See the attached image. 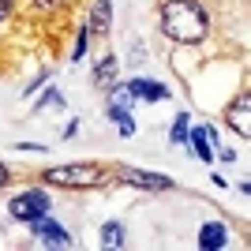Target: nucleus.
I'll return each instance as SVG.
<instances>
[{
  "instance_id": "9",
  "label": "nucleus",
  "mask_w": 251,
  "mask_h": 251,
  "mask_svg": "<svg viewBox=\"0 0 251 251\" xmlns=\"http://www.w3.org/2000/svg\"><path fill=\"white\" fill-rule=\"evenodd\" d=\"M109 26H113V0H94L90 4V19H86L90 38H105Z\"/></svg>"
},
{
  "instance_id": "21",
  "label": "nucleus",
  "mask_w": 251,
  "mask_h": 251,
  "mask_svg": "<svg viewBox=\"0 0 251 251\" xmlns=\"http://www.w3.org/2000/svg\"><path fill=\"white\" fill-rule=\"evenodd\" d=\"M8 184H11V169L0 161V188H8Z\"/></svg>"
},
{
  "instance_id": "2",
  "label": "nucleus",
  "mask_w": 251,
  "mask_h": 251,
  "mask_svg": "<svg viewBox=\"0 0 251 251\" xmlns=\"http://www.w3.org/2000/svg\"><path fill=\"white\" fill-rule=\"evenodd\" d=\"M42 180L45 184H52V188H101V184H109L113 180V173L109 169H101V165H52V169H45L42 173Z\"/></svg>"
},
{
  "instance_id": "16",
  "label": "nucleus",
  "mask_w": 251,
  "mask_h": 251,
  "mask_svg": "<svg viewBox=\"0 0 251 251\" xmlns=\"http://www.w3.org/2000/svg\"><path fill=\"white\" fill-rule=\"evenodd\" d=\"M45 105H56V109H60V105H64V94H60V90L42 94V98H38V105H34V113H38V109H45Z\"/></svg>"
},
{
  "instance_id": "19",
  "label": "nucleus",
  "mask_w": 251,
  "mask_h": 251,
  "mask_svg": "<svg viewBox=\"0 0 251 251\" xmlns=\"http://www.w3.org/2000/svg\"><path fill=\"white\" fill-rule=\"evenodd\" d=\"M143 56H147V52H143V42H131V56H127V60H131V64H143Z\"/></svg>"
},
{
  "instance_id": "17",
  "label": "nucleus",
  "mask_w": 251,
  "mask_h": 251,
  "mask_svg": "<svg viewBox=\"0 0 251 251\" xmlns=\"http://www.w3.org/2000/svg\"><path fill=\"white\" fill-rule=\"evenodd\" d=\"M45 79H49V72H38V75H34V79H30V86H26V90H23V98H30V94H38V90H42V83H45Z\"/></svg>"
},
{
  "instance_id": "5",
  "label": "nucleus",
  "mask_w": 251,
  "mask_h": 251,
  "mask_svg": "<svg viewBox=\"0 0 251 251\" xmlns=\"http://www.w3.org/2000/svg\"><path fill=\"white\" fill-rule=\"evenodd\" d=\"M26 229H30V236L42 244V248H72V232L64 229L60 221H52L49 214H45V218H38V221H30Z\"/></svg>"
},
{
  "instance_id": "20",
  "label": "nucleus",
  "mask_w": 251,
  "mask_h": 251,
  "mask_svg": "<svg viewBox=\"0 0 251 251\" xmlns=\"http://www.w3.org/2000/svg\"><path fill=\"white\" fill-rule=\"evenodd\" d=\"M11 11H15V0H0V23H4V19H8V15H11Z\"/></svg>"
},
{
  "instance_id": "18",
  "label": "nucleus",
  "mask_w": 251,
  "mask_h": 251,
  "mask_svg": "<svg viewBox=\"0 0 251 251\" xmlns=\"http://www.w3.org/2000/svg\"><path fill=\"white\" fill-rule=\"evenodd\" d=\"M30 4H34L38 11H56V8L64 4V0H30Z\"/></svg>"
},
{
  "instance_id": "11",
  "label": "nucleus",
  "mask_w": 251,
  "mask_h": 251,
  "mask_svg": "<svg viewBox=\"0 0 251 251\" xmlns=\"http://www.w3.org/2000/svg\"><path fill=\"white\" fill-rule=\"evenodd\" d=\"M188 147L195 150L199 161H214V127H191L188 131Z\"/></svg>"
},
{
  "instance_id": "6",
  "label": "nucleus",
  "mask_w": 251,
  "mask_h": 251,
  "mask_svg": "<svg viewBox=\"0 0 251 251\" xmlns=\"http://www.w3.org/2000/svg\"><path fill=\"white\" fill-rule=\"evenodd\" d=\"M248 113H251V94H248V90H240V94L232 98V105L225 109V124H229L240 139H248V135H251V127H248Z\"/></svg>"
},
{
  "instance_id": "7",
  "label": "nucleus",
  "mask_w": 251,
  "mask_h": 251,
  "mask_svg": "<svg viewBox=\"0 0 251 251\" xmlns=\"http://www.w3.org/2000/svg\"><path fill=\"white\" fill-rule=\"evenodd\" d=\"M127 86V94L135 98V101H165L169 98V86L165 83H157V79H147V75H135Z\"/></svg>"
},
{
  "instance_id": "12",
  "label": "nucleus",
  "mask_w": 251,
  "mask_h": 251,
  "mask_svg": "<svg viewBox=\"0 0 251 251\" xmlns=\"http://www.w3.org/2000/svg\"><path fill=\"white\" fill-rule=\"evenodd\" d=\"M109 120H113V124L120 127V135H124V139H131V135H135V124H131V109H124V105L109 101Z\"/></svg>"
},
{
  "instance_id": "8",
  "label": "nucleus",
  "mask_w": 251,
  "mask_h": 251,
  "mask_svg": "<svg viewBox=\"0 0 251 251\" xmlns=\"http://www.w3.org/2000/svg\"><path fill=\"white\" fill-rule=\"evenodd\" d=\"M199 248L202 251L229 248V225H225V221H202L199 225Z\"/></svg>"
},
{
  "instance_id": "1",
  "label": "nucleus",
  "mask_w": 251,
  "mask_h": 251,
  "mask_svg": "<svg viewBox=\"0 0 251 251\" xmlns=\"http://www.w3.org/2000/svg\"><path fill=\"white\" fill-rule=\"evenodd\" d=\"M157 26L176 45H202L214 30V11L202 0H161L157 4Z\"/></svg>"
},
{
  "instance_id": "15",
  "label": "nucleus",
  "mask_w": 251,
  "mask_h": 251,
  "mask_svg": "<svg viewBox=\"0 0 251 251\" xmlns=\"http://www.w3.org/2000/svg\"><path fill=\"white\" fill-rule=\"evenodd\" d=\"M86 49H90V30H86V26H83V30H79V38H75V49H72V60H75V64H79V60H83V56H86Z\"/></svg>"
},
{
  "instance_id": "4",
  "label": "nucleus",
  "mask_w": 251,
  "mask_h": 251,
  "mask_svg": "<svg viewBox=\"0 0 251 251\" xmlns=\"http://www.w3.org/2000/svg\"><path fill=\"white\" fill-rule=\"evenodd\" d=\"M113 176L127 188H139V191H169L173 188V176H161V173H147V169H127V165H116Z\"/></svg>"
},
{
  "instance_id": "10",
  "label": "nucleus",
  "mask_w": 251,
  "mask_h": 251,
  "mask_svg": "<svg viewBox=\"0 0 251 251\" xmlns=\"http://www.w3.org/2000/svg\"><path fill=\"white\" fill-rule=\"evenodd\" d=\"M116 72H120V60H116V52H105L101 60L94 64L90 79H94V86H98V90H109V86L116 83Z\"/></svg>"
},
{
  "instance_id": "13",
  "label": "nucleus",
  "mask_w": 251,
  "mask_h": 251,
  "mask_svg": "<svg viewBox=\"0 0 251 251\" xmlns=\"http://www.w3.org/2000/svg\"><path fill=\"white\" fill-rule=\"evenodd\" d=\"M188 131H191L188 113H176V120H173V127H169V139H173V147H188Z\"/></svg>"
},
{
  "instance_id": "3",
  "label": "nucleus",
  "mask_w": 251,
  "mask_h": 251,
  "mask_svg": "<svg viewBox=\"0 0 251 251\" xmlns=\"http://www.w3.org/2000/svg\"><path fill=\"white\" fill-rule=\"evenodd\" d=\"M49 206H52V195H49L45 188H26V191H19V195H11L8 218H11V221H23V225H30V221L45 218V214H49Z\"/></svg>"
},
{
  "instance_id": "14",
  "label": "nucleus",
  "mask_w": 251,
  "mask_h": 251,
  "mask_svg": "<svg viewBox=\"0 0 251 251\" xmlns=\"http://www.w3.org/2000/svg\"><path fill=\"white\" fill-rule=\"evenodd\" d=\"M101 248H124V225L120 221H105L101 225Z\"/></svg>"
}]
</instances>
